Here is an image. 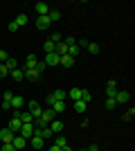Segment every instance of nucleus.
<instances>
[{"label": "nucleus", "instance_id": "41", "mask_svg": "<svg viewBox=\"0 0 135 151\" xmlns=\"http://www.w3.org/2000/svg\"><path fill=\"white\" fill-rule=\"evenodd\" d=\"M79 151H88V149H79Z\"/></svg>", "mask_w": 135, "mask_h": 151}, {"label": "nucleus", "instance_id": "32", "mask_svg": "<svg viewBox=\"0 0 135 151\" xmlns=\"http://www.w3.org/2000/svg\"><path fill=\"white\" fill-rule=\"evenodd\" d=\"M45 68H47V65H45V61H39V63H36V70H39L41 75H43V70H45Z\"/></svg>", "mask_w": 135, "mask_h": 151}, {"label": "nucleus", "instance_id": "26", "mask_svg": "<svg viewBox=\"0 0 135 151\" xmlns=\"http://www.w3.org/2000/svg\"><path fill=\"white\" fill-rule=\"evenodd\" d=\"M5 65H7V68H9V72H11V70H16V68H18V61L9 57V59H7V61H5Z\"/></svg>", "mask_w": 135, "mask_h": 151}, {"label": "nucleus", "instance_id": "25", "mask_svg": "<svg viewBox=\"0 0 135 151\" xmlns=\"http://www.w3.org/2000/svg\"><path fill=\"white\" fill-rule=\"evenodd\" d=\"M56 54H59V57H63V54H68V45H65L63 41H61V43L56 45Z\"/></svg>", "mask_w": 135, "mask_h": 151}, {"label": "nucleus", "instance_id": "2", "mask_svg": "<svg viewBox=\"0 0 135 151\" xmlns=\"http://www.w3.org/2000/svg\"><path fill=\"white\" fill-rule=\"evenodd\" d=\"M14 135H16V133L7 126V129H2V131H0V142H2V145H9V142L14 140Z\"/></svg>", "mask_w": 135, "mask_h": 151}, {"label": "nucleus", "instance_id": "8", "mask_svg": "<svg viewBox=\"0 0 135 151\" xmlns=\"http://www.w3.org/2000/svg\"><path fill=\"white\" fill-rule=\"evenodd\" d=\"M50 25H52V20L47 18V16H39V18H36V27H39V29H50Z\"/></svg>", "mask_w": 135, "mask_h": 151}, {"label": "nucleus", "instance_id": "37", "mask_svg": "<svg viewBox=\"0 0 135 151\" xmlns=\"http://www.w3.org/2000/svg\"><path fill=\"white\" fill-rule=\"evenodd\" d=\"M16 29H18V25H16V23L11 20V23H9V32H16Z\"/></svg>", "mask_w": 135, "mask_h": 151}, {"label": "nucleus", "instance_id": "30", "mask_svg": "<svg viewBox=\"0 0 135 151\" xmlns=\"http://www.w3.org/2000/svg\"><path fill=\"white\" fill-rule=\"evenodd\" d=\"M117 106V101H115V97H108V99H106V108H110V111H113V108Z\"/></svg>", "mask_w": 135, "mask_h": 151}, {"label": "nucleus", "instance_id": "31", "mask_svg": "<svg viewBox=\"0 0 135 151\" xmlns=\"http://www.w3.org/2000/svg\"><path fill=\"white\" fill-rule=\"evenodd\" d=\"M9 75V68H7L5 63H0V77H7Z\"/></svg>", "mask_w": 135, "mask_h": 151}, {"label": "nucleus", "instance_id": "33", "mask_svg": "<svg viewBox=\"0 0 135 151\" xmlns=\"http://www.w3.org/2000/svg\"><path fill=\"white\" fill-rule=\"evenodd\" d=\"M2 111H11V101H5V99H2Z\"/></svg>", "mask_w": 135, "mask_h": 151}, {"label": "nucleus", "instance_id": "4", "mask_svg": "<svg viewBox=\"0 0 135 151\" xmlns=\"http://www.w3.org/2000/svg\"><path fill=\"white\" fill-rule=\"evenodd\" d=\"M18 135H23L25 140L34 138V124H23V126H20V131H18Z\"/></svg>", "mask_w": 135, "mask_h": 151}, {"label": "nucleus", "instance_id": "19", "mask_svg": "<svg viewBox=\"0 0 135 151\" xmlns=\"http://www.w3.org/2000/svg\"><path fill=\"white\" fill-rule=\"evenodd\" d=\"M50 108H52V111H54V113L59 115V113H63V111H65V101H54V104H52Z\"/></svg>", "mask_w": 135, "mask_h": 151}, {"label": "nucleus", "instance_id": "18", "mask_svg": "<svg viewBox=\"0 0 135 151\" xmlns=\"http://www.w3.org/2000/svg\"><path fill=\"white\" fill-rule=\"evenodd\" d=\"M43 47H45V54H50V52H56V43H54V41H50V38H47V41L43 43Z\"/></svg>", "mask_w": 135, "mask_h": 151}, {"label": "nucleus", "instance_id": "28", "mask_svg": "<svg viewBox=\"0 0 135 151\" xmlns=\"http://www.w3.org/2000/svg\"><path fill=\"white\" fill-rule=\"evenodd\" d=\"M133 115H135V108H133V106H131V108H129V111H126V113H124V115H122V117H124V122H129V120H133Z\"/></svg>", "mask_w": 135, "mask_h": 151}, {"label": "nucleus", "instance_id": "21", "mask_svg": "<svg viewBox=\"0 0 135 151\" xmlns=\"http://www.w3.org/2000/svg\"><path fill=\"white\" fill-rule=\"evenodd\" d=\"M47 18H50L52 23H56V20L61 18V12H59V9H50V12H47Z\"/></svg>", "mask_w": 135, "mask_h": 151}, {"label": "nucleus", "instance_id": "35", "mask_svg": "<svg viewBox=\"0 0 135 151\" xmlns=\"http://www.w3.org/2000/svg\"><path fill=\"white\" fill-rule=\"evenodd\" d=\"M7 59H9V54H7V52H5V50H0V61L5 63V61H7Z\"/></svg>", "mask_w": 135, "mask_h": 151}, {"label": "nucleus", "instance_id": "5", "mask_svg": "<svg viewBox=\"0 0 135 151\" xmlns=\"http://www.w3.org/2000/svg\"><path fill=\"white\" fill-rule=\"evenodd\" d=\"M45 65H59V61H61V57H59L56 52H50V54H45Z\"/></svg>", "mask_w": 135, "mask_h": 151}, {"label": "nucleus", "instance_id": "23", "mask_svg": "<svg viewBox=\"0 0 135 151\" xmlns=\"http://www.w3.org/2000/svg\"><path fill=\"white\" fill-rule=\"evenodd\" d=\"M81 101H86V104H90V101H92V95H90V90L81 88Z\"/></svg>", "mask_w": 135, "mask_h": 151}, {"label": "nucleus", "instance_id": "16", "mask_svg": "<svg viewBox=\"0 0 135 151\" xmlns=\"http://www.w3.org/2000/svg\"><path fill=\"white\" fill-rule=\"evenodd\" d=\"M11 108L14 111H20V108H23V95H14L11 97Z\"/></svg>", "mask_w": 135, "mask_h": 151}, {"label": "nucleus", "instance_id": "17", "mask_svg": "<svg viewBox=\"0 0 135 151\" xmlns=\"http://www.w3.org/2000/svg\"><path fill=\"white\" fill-rule=\"evenodd\" d=\"M74 61H77V59H72L70 54H63V57H61V65H63V68H72V65H74Z\"/></svg>", "mask_w": 135, "mask_h": 151}, {"label": "nucleus", "instance_id": "1", "mask_svg": "<svg viewBox=\"0 0 135 151\" xmlns=\"http://www.w3.org/2000/svg\"><path fill=\"white\" fill-rule=\"evenodd\" d=\"M65 97H68V93L65 90H54V93H50L47 95V104H54V101H65Z\"/></svg>", "mask_w": 135, "mask_h": 151}, {"label": "nucleus", "instance_id": "34", "mask_svg": "<svg viewBox=\"0 0 135 151\" xmlns=\"http://www.w3.org/2000/svg\"><path fill=\"white\" fill-rule=\"evenodd\" d=\"M0 151H16V149H14V145L9 142V145H2V149H0Z\"/></svg>", "mask_w": 135, "mask_h": 151}, {"label": "nucleus", "instance_id": "22", "mask_svg": "<svg viewBox=\"0 0 135 151\" xmlns=\"http://www.w3.org/2000/svg\"><path fill=\"white\" fill-rule=\"evenodd\" d=\"M68 97H72L74 101L81 99V88H72V90H68Z\"/></svg>", "mask_w": 135, "mask_h": 151}, {"label": "nucleus", "instance_id": "20", "mask_svg": "<svg viewBox=\"0 0 135 151\" xmlns=\"http://www.w3.org/2000/svg\"><path fill=\"white\" fill-rule=\"evenodd\" d=\"M86 108H88V104H86V101H81V99L74 101V111H77V113H86Z\"/></svg>", "mask_w": 135, "mask_h": 151}, {"label": "nucleus", "instance_id": "6", "mask_svg": "<svg viewBox=\"0 0 135 151\" xmlns=\"http://www.w3.org/2000/svg\"><path fill=\"white\" fill-rule=\"evenodd\" d=\"M129 99H131L129 90H117V93H115V101H117V104H126Z\"/></svg>", "mask_w": 135, "mask_h": 151}, {"label": "nucleus", "instance_id": "27", "mask_svg": "<svg viewBox=\"0 0 135 151\" xmlns=\"http://www.w3.org/2000/svg\"><path fill=\"white\" fill-rule=\"evenodd\" d=\"M14 23H16V25H25V23H27V16H25V14H18V16H16V18H14Z\"/></svg>", "mask_w": 135, "mask_h": 151}, {"label": "nucleus", "instance_id": "12", "mask_svg": "<svg viewBox=\"0 0 135 151\" xmlns=\"http://www.w3.org/2000/svg\"><path fill=\"white\" fill-rule=\"evenodd\" d=\"M34 9L39 12V16H47V12H50V5H47V2H36V5H34Z\"/></svg>", "mask_w": 135, "mask_h": 151}, {"label": "nucleus", "instance_id": "36", "mask_svg": "<svg viewBox=\"0 0 135 151\" xmlns=\"http://www.w3.org/2000/svg\"><path fill=\"white\" fill-rule=\"evenodd\" d=\"M77 45H79V47H88V41H86V38H81V41H77Z\"/></svg>", "mask_w": 135, "mask_h": 151}, {"label": "nucleus", "instance_id": "29", "mask_svg": "<svg viewBox=\"0 0 135 151\" xmlns=\"http://www.w3.org/2000/svg\"><path fill=\"white\" fill-rule=\"evenodd\" d=\"M88 52H90V54H97V52H99V45H97V43H90V41H88Z\"/></svg>", "mask_w": 135, "mask_h": 151}, {"label": "nucleus", "instance_id": "13", "mask_svg": "<svg viewBox=\"0 0 135 151\" xmlns=\"http://www.w3.org/2000/svg\"><path fill=\"white\" fill-rule=\"evenodd\" d=\"M25 79H32V81H39L41 79V72L36 68H29V70H25Z\"/></svg>", "mask_w": 135, "mask_h": 151}, {"label": "nucleus", "instance_id": "39", "mask_svg": "<svg viewBox=\"0 0 135 151\" xmlns=\"http://www.w3.org/2000/svg\"><path fill=\"white\" fill-rule=\"evenodd\" d=\"M61 151H74V149H72L70 145H65V147H63V149H61Z\"/></svg>", "mask_w": 135, "mask_h": 151}, {"label": "nucleus", "instance_id": "15", "mask_svg": "<svg viewBox=\"0 0 135 151\" xmlns=\"http://www.w3.org/2000/svg\"><path fill=\"white\" fill-rule=\"evenodd\" d=\"M9 75L14 77V81H23V79H25V68H16V70H11Z\"/></svg>", "mask_w": 135, "mask_h": 151}, {"label": "nucleus", "instance_id": "24", "mask_svg": "<svg viewBox=\"0 0 135 151\" xmlns=\"http://www.w3.org/2000/svg\"><path fill=\"white\" fill-rule=\"evenodd\" d=\"M54 145H56V147H59V149H63V147H65V145H68V140H65V138H63V135H61V133H59V135H56V140H54Z\"/></svg>", "mask_w": 135, "mask_h": 151}, {"label": "nucleus", "instance_id": "14", "mask_svg": "<svg viewBox=\"0 0 135 151\" xmlns=\"http://www.w3.org/2000/svg\"><path fill=\"white\" fill-rule=\"evenodd\" d=\"M20 126H23V122H20L16 115H11V120H9V129H11L14 133H18V131H20Z\"/></svg>", "mask_w": 135, "mask_h": 151}, {"label": "nucleus", "instance_id": "38", "mask_svg": "<svg viewBox=\"0 0 135 151\" xmlns=\"http://www.w3.org/2000/svg\"><path fill=\"white\" fill-rule=\"evenodd\" d=\"M88 151H99V147H97V145H90V147H88Z\"/></svg>", "mask_w": 135, "mask_h": 151}, {"label": "nucleus", "instance_id": "11", "mask_svg": "<svg viewBox=\"0 0 135 151\" xmlns=\"http://www.w3.org/2000/svg\"><path fill=\"white\" fill-rule=\"evenodd\" d=\"M29 145H32L34 149H41V151H43L45 149V140L39 138V135H34V138H29Z\"/></svg>", "mask_w": 135, "mask_h": 151}, {"label": "nucleus", "instance_id": "10", "mask_svg": "<svg viewBox=\"0 0 135 151\" xmlns=\"http://www.w3.org/2000/svg\"><path fill=\"white\" fill-rule=\"evenodd\" d=\"M115 93H117V81L115 79H108V83H106V95H108V97H115Z\"/></svg>", "mask_w": 135, "mask_h": 151}, {"label": "nucleus", "instance_id": "7", "mask_svg": "<svg viewBox=\"0 0 135 151\" xmlns=\"http://www.w3.org/2000/svg\"><path fill=\"white\" fill-rule=\"evenodd\" d=\"M47 126H50V131L54 133V135H59V133L63 131V122H61V120H56V117H54V120H52Z\"/></svg>", "mask_w": 135, "mask_h": 151}, {"label": "nucleus", "instance_id": "40", "mask_svg": "<svg viewBox=\"0 0 135 151\" xmlns=\"http://www.w3.org/2000/svg\"><path fill=\"white\" fill-rule=\"evenodd\" d=\"M47 151H61V149H59L56 145H52V147H50V149H47Z\"/></svg>", "mask_w": 135, "mask_h": 151}, {"label": "nucleus", "instance_id": "9", "mask_svg": "<svg viewBox=\"0 0 135 151\" xmlns=\"http://www.w3.org/2000/svg\"><path fill=\"white\" fill-rule=\"evenodd\" d=\"M36 63H39V57H36V54H29V57L25 59V63H23V68H25V70L36 68Z\"/></svg>", "mask_w": 135, "mask_h": 151}, {"label": "nucleus", "instance_id": "3", "mask_svg": "<svg viewBox=\"0 0 135 151\" xmlns=\"http://www.w3.org/2000/svg\"><path fill=\"white\" fill-rule=\"evenodd\" d=\"M11 145H14V149L16 151H23L27 147V140L23 138V135H18V133H16V135H14V140H11Z\"/></svg>", "mask_w": 135, "mask_h": 151}]
</instances>
